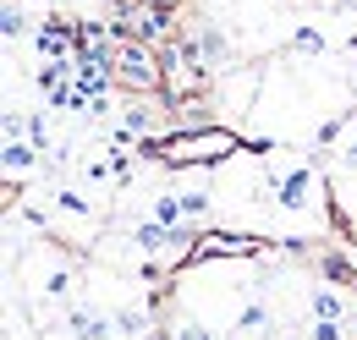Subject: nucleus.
<instances>
[{"label": "nucleus", "mask_w": 357, "mask_h": 340, "mask_svg": "<svg viewBox=\"0 0 357 340\" xmlns=\"http://www.w3.org/2000/svg\"><path fill=\"white\" fill-rule=\"evenodd\" d=\"M308 187H313V170L308 165L286 170V176L275 181V203H280V209H303V203H308Z\"/></svg>", "instance_id": "3"}, {"label": "nucleus", "mask_w": 357, "mask_h": 340, "mask_svg": "<svg viewBox=\"0 0 357 340\" xmlns=\"http://www.w3.org/2000/svg\"><path fill=\"white\" fill-rule=\"evenodd\" d=\"M171 340H215V335L198 330V324H181V330H171Z\"/></svg>", "instance_id": "18"}, {"label": "nucleus", "mask_w": 357, "mask_h": 340, "mask_svg": "<svg viewBox=\"0 0 357 340\" xmlns=\"http://www.w3.org/2000/svg\"><path fill=\"white\" fill-rule=\"evenodd\" d=\"M236 330H242V335H264L269 330V307L264 302H248V307L236 313Z\"/></svg>", "instance_id": "7"}, {"label": "nucleus", "mask_w": 357, "mask_h": 340, "mask_svg": "<svg viewBox=\"0 0 357 340\" xmlns=\"http://www.w3.org/2000/svg\"><path fill=\"white\" fill-rule=\"evenodd\" d=\"M28 143H39V148H50V127H45V121H39V116L28 121Z\"/></svg>", "instance_id": "17"}, {"label": "nucleus", "mask_w": 357, "mask_h": 340, "mask_svg": "<svg viewBox=\"0 0 357 340\" xmlns=\"http://www.w3.org/2000/svg\"><path fill=\"white\" fill-rule=\"evenodd\" d=\"M347 165H352V170H357V143H352V148H347Z\"/></svg>", "instance_id": "20"}, {"label": "nucleus", "mask_w": 357, "mask_h": 340, "mask_svg": "<svg viewBox=\"0 0 357 340\" xmlns=\"http://www.w3.org/2000/svg\"><path fill=\"white\" fill-rule=\"evenodd\" d=\"M291 49H297V55H324V33H319V28H297V33H291Z\"/></svg>", "instance_id": "8"}, {"label": "nucleus", "mask_w": 357, "mask_h": 340, "mask_svg": "<svg viewBox=\"0 0 357 340\" xmlns=\"http://www.w3.org/2000/svg\"><path fill=\"white\" fill-rule=\"evenodd\" d=\"M149 214H154L160 225H171V231H181V219H187V209H181V192H160V198L149 203Z\"/></svg>", "instance_id": "5"}, {"label": "nucleus", "mask_w": 357, "mask_h": 340, "mask_svg": "<svg viewBox=\"0 0 357 340\" xmlns=\"http://www.w3.org/2000/svg\"><path fill=\"white\" fill-rule=\"evenodd\" d=\"M181 127H209V110H204V99H181Z\"/></svg>", "instance_id": "11"}, {"label": "nucleus", "mask_w": 357, "mask_h": 340, "mask_svg": "<svg viewBox=\"0 0 357 340\" xmlns=\"http://www.w3.org/2000/svg\"><path fill=\"white\" fill-rule=\"evenodd\" d=\"M127 132H149V110H143V105H132V110H127Z\"/></svg>", "instance_id": "16"}, {"label": "nucleus", "mask_w": 357, "mask_h": 340, "mask_svg": "<svg viewBox=\"0 0 357 340\" xmlns=\"http://www.w3.org/2000/svg\"><path fill=\"white\" fill-rule=\"evenodd\" d=\"M22 28H28V17H22V6H17V0H6V22H0V33H6V39L17 44V39H22Z\"/></svg>", "instance_id": "9"}, {"label": "nucleus", "mask_w": 357, "mask_h": 340, "mask_svg": "<svg viewBox=\"0 0 357 340\" xmlns=\"http://www.w3.org/2000/svg\"><path fill=\"white\" fill-rule=\"evenodd\" d=\"M236 148V137L231 132H209V137H171L165 143V160L171 165H192V160H220Z\"/></svg>", "instance_id": "1"}, {"label": "nucleus", "mask_w": 357, "mask_h": 340, "mask_svg": "<svg viewBox=\"0 0 357 340\" xmlns=\"http://www.w3.org/2000/svg\"><path fill=\"white\" fill-rule=\"evenodd\" d=\"M341 132H347V121H324V127H319V148H330V143H341Z\"/></svg>", "instance_id": "15"}, {"label": "nucleus", "mask_w": 357, "mask_h": 340, "mask_svg": "<svg viewBox=\"0 0 357 340\" xmlns=\"http://www.w3.org/2000/svg\"><path fill=\"white\" fill-rule=\"evenodd\" d=\"M39 165V143L28 137H6V176H22V170Z\"/></svg>", "instance_id": "4"}, {"label": "nucleus", "mask_w": 357, "mask_h": 340, "mask_svg": "<svg viewBox=\"0 0 357 340\" xmlns=\"http://www.w3.org/2000/svg\"><path fill=\"white\" fill-rule=\"evenodd\" d=\"M313 340H347L341 335V318H313Z\"/></svg>", "instance_id": "14"}, {"label": "nucleus", "mask_w": 357, "mask_h": 340, "mask_svg": "<svg viewBox=\"0 0 357 340\" xmlns=\"http://www.w3.org/2000/svg\"><path fill=\"white\" fill-rule=\"evenodd\" d=\"M66 286H72V280H66V269H55V275H50V286H45V291H50V297H66Z\"/></svg>", "instance_id": "19"}, {"label": "nucleus", "mask_w": 357, "mask_h": 340, "mask_svg": "<svg viewBox=\"0 0 357 340\" xmlns=\"http://www.w3.org/2000/svg\"><path fill=\"white\" fill-rule=\"evenodd\" d=\"M66 330H72V340H116V335H121L116 318L89 313V307H72V313H66Z\"/></svg>", "instance_id": "2"}, {"label": "nucleus", "mask_w": 357, "mask_h": 340, "mask_svg": "<svg viewBox=\"0 0 357 340\" xmlns=\"http://www.w3.org/2000/svg\"><path fill=\"white\" fill-rule=\"evenodd\" d=\"M110 318H116V330H121L127 340H143V335H149V313H143V307H116Z\"/></svg>", "instance_id": "6"}, {"label": "nucleus", "mask_w": 357, "mask_h": 340, "mask_svg": "<svg viewBox=\"0 0 357 340\" xmlns=\"http://www.w3.org/2000/svg\"><path fill=\"white\" fill-rule=\"evenodd\" d=\"M198 44H204V61H225V33H220V28H204Z\"/></svg>", "instance_id": "12"}, {"label": "nucleus", "mask_w": 357, "mask_h": 340, "mask_svg": "<svg viewBox=\"0 0 357 340\" xmlns=\"http://www.w3.org/2000/svg\"><path fill=\"white\" fill-rule=\"evenodd\" d=\"M347 307H341V297L335 291H313V318H341Z\"/></svg>", "instance_id": "10"}, {"label": "nucleus", "mask_w": 357, "mask_h": 340, "mask_svg": "<svg viewBox=\"0 0 357 340\" xmlns=\"http://www.w3.org/2000/svg\"><path fill=\"white\" fill-rule=\"evenodd\" d=\"M181 209H187V219L209 214V192H204V187H187V192H181Z\"/></svg>", "instance_id": "13"}]
</instances>
